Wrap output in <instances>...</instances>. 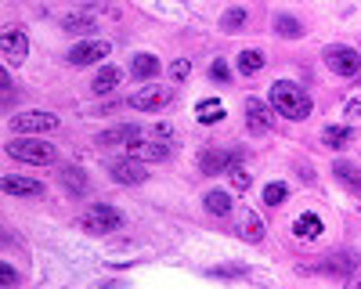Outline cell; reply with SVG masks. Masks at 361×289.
<instances>
[{"label": "cell", "instance_id": "7a4b0ae2", "mask_svg": "<svg viewBox=\"0 0 361 289\" xmlns=\"http://www.w3.org/2000/svg\"><path fill=\"white\" fill-rule=\"evenodd\" d=\"M8 156H11V159H18V163H29V166H51V163L58 159L54 144L37 141V137H25V134L8 141Z\"/></svg>", "mask_w": 361, "mask_h": 289}, {"label": "cell", "instance_id": "cb8c5ba5", "mask_svg": "<svg viewBox=\"0 0 361 289\" xmlns=\"http://www.w3.org/2000/svg\"><path fill=\"white\" fill-rule=\"evenodd\" d=\"M271 25H275V33L282 40H300V37H304V22L293 18V15H275V22H271Z\"/></svg>", "mask_w": 361, "mask_h": 289}, {"label": "cell", "instance_id": "d6986e66", "mask_svg": "<svg viewBox=\"0 0 361 289\" xmlns=\"http://www.w3.org/2000/svg\"><path fill=\"white\" fill-rule=\"evenodd\" d=\"M202 207H206V214H214V217H228L235 210V199L224 188H214V192L202 195Z\"/></svg>", "mask_w": 361, "mask_h": 289}, {"label": "cell", "instance_id": "484cf974", "mask_svg": "<svg viewBox=\"0 0 361 289\" xmlns=\"http://www.w3.org/2000/svg\"><path fill=\"white\" fill-rule=\"evenodd\" d=\"M62 29H66V33H73V37H87L90 29H94V18H90L87 11H73V15L62 18Z\"/></svg>", "mask_w": 361, "mask_h": 289}, {"label": "cell", "instance_id": "ffe728a7", "mask_svg": "<svg viewBox=\"0 0 361 289\" xmlns=\"http://www.w3.org/2000/svg\"><path fill=\"white\" fill-rule=\"evenodd\" d=\"M119 80H123V73H119V69L109 62V66H102V69L94 73V83H90V91H94V94H112L116 87H119Z\"/></svg>", "mask_w": 361, "mask_h": 289}, {"label": "cell", "instance_id": "603a6c76", "mask_svg": "<svg viewBox=\"0 0 361 289\" xmlns=\"http://www.w3.org/2000/svg\"><path fill=\"white\" fill-rule=\"evenodd\" d=\"M333 173H336V181H340V185H347L350 192H361V170H357L354 163L336 159V163H333Z\"/></svg>", "mask_w": 361, "mask_h": 289}, {"label": "cell", "instance_id": "e0dca14e", "mask_svg": "<svg viewBox=\"0 0 361 289\" xmlns=\"http://www.w3.org/2000/svg\"><path fill=\"white\" fill-rule=\"evenodd\" d=\"M159 73H163V62H159L152 51L134 54V62H130V76H134V80H156Z\"/></svg>", "mask_w": 361, "mask_h": 289}, {"label": "cell", "instance_id": "7c38bea8", "mask_svg": "<svg viewBox=\"0 0 361 289\" xmlns=\"http://www.w3.org/2000/svg\"><path fill=\"white\" fill-rule=\"evenodd\" d=\"M0 54H4L8 66H22L25 54H29V37L22 33V29L8 25V29H4V44H0Z\"/></svg>", "mask_w": 361, "mask_h": 289}, {"label": "cell", "instance_id": "f1b7e54d", "mask_svg": "<svg viewBox=\"0 0 361 289\" xmlns=\"http://www.w3.org/2000/svg\"><path fill=\"white\" fill-rule=\"evenodd\" d=\"M246 8H228L224 15H221V29H224V33H238V29H243L246 25Z\"/></svg>", "mask_w": 361, "mask_h": 289}, {"label": "cell", "instance_id": "8992f818", "mask_svg": "<svg viewBox=\"0 0 361 289\" xmlns=\"http://www.w3.org/2000/svg\"><path fill=\"white\" fill-rule=\"evenodd\" d=\"M246 152L243 149H202L199 152V170L206 178H217V173H228L231 163H243Z\"/></svg>", "mask_w": 361, "mask_h": 289}, {"label": "cell", "instance_id": "836d02e7", "mask_svg": "<svg viewBox=\"0 0 361 289\" xmlns=\"http://www.w3.org/2000/svg\"><path fill=\"white\" fill-rule=\"evenodd\" d=\"M0 282H4V285H18L22 282V275L8 264V260H4V264H0Z\"/></svg>", "mask_w": 361, "mask_h": 289}, {"label": "cell", "instance_id": "9c48e42d", "mask_svg": "<svg viewBox=\"0 0 361 289\" xmlns=\"http://www.w3.org/2000/svg\"><path fill=\"white\" fill-rule=\"evenodd\" d=\"M105 166H109V178H112L116 185H141V181L148 178L145 163L134 159V156H127V159H109Z\"/></svg>", "mask_w": 361, "mask_h": 289}, {"label": "cell", "instance_id": "4dcf8cb0", "mask_svg": "<svg viewBox=\"0 0 361 289\" xmlns=\"http://www.w3.org/2000/svg\"><path fill=\"white\" fill-rule=\"evenodd\" d=\"M209 275L214 278H246L250 268L246 264H221V268H209Z\"/></svg>", "mask_w": 361, "mask_h": 289}, {"label": "cell", "instance_id": "e575fe53", "mask_svg": "<svg viewBox=\"0 0 361 289\" xmlns=\"http://www.w3.org/2000/svg\"><path fill=\"white\" fill-rule=\"evenodd\" d=\"M343 112L350 116V120H357V116H361V98H350V102L343 105Z\"/></svg>", "mask_w": 361, "mask_h": 289}, {"label": "cell", "instance_id": "1f68e13d", "mask_svg": "<svg viewBox=\"0 0 361 289\" xmlns=\"http://www.w3.org/2000/svg\"><path fill=\"white\" fill-rule=\"evenodd\" d=\"M166 73H170V80H177V83L188 80V76H192V58H177V62H170Z\"/></svg>", "mask_w": 361, "mask_h": 289}, {"label": "cell", "instance_id": "277c9868", "mask_svg": "<svg viewBox=\"0 0 361 289\" xmlns=\"http://www.w3.org/2000/svg\"><path fill=\"white\" fill-rule=\"evenodd\" d=\"M322 58L340 80H357L361 76V54L354 47H347V44H329Z\"/></svg>", "mask_w": 361, "mask_h": 289}, {"label": "cell", "instance_id": "d6a6232c", "mask_svg": "<svg viewBox=\"0 0 361 289\" xmlns=\"http://www.w3.org/2000/svg\"><path fill=\"white\" fill-rule=\"evenodd\" d=\"M209 80H217V83H231V69H228V62L224 58H214V66H209Z\"/></svg>", "mask_w": 361, "mask_h": 289}, {"label": "cell", "instance_id": "4316f807", "mask_svg": "<svg viewBox=\"0 0 361 289\" xmlns=\"http://www.w3.org/2000/svg\"><path fill=\"white\" fill-rule=\"evenodd\" d=\"M62 185L69 188V195H83L87 192V178L80 166H62Z\"/></svg>", "mask_w": 361, "mask_h": 289}, {"label": "cell", "instance_id": "7402d4cb", "mask_svg": "<svg viewBox=\"0 0 361 289\" xmlns=\"http://www.w3.org/2000/svg\"><path fill=\"white\" fill-rule=\"evenodd\" d=\"M195 120L206 123V127L221 123V120H224V102H221V98H202V102L195 105Z\"/></svg>", "mask_w": 361, "mask_h": 289}, {"label": "cell", "instance_id": "8fae6325", "mask_svg": "<svg viewBox=\"0 0 361 289\" xmlns=\"http://www.w3.org/2000/svg\"><path fill=\"white\" fill-rule=\"evenodd\" d=\"M357 268H361L357 253H350V250H336V253H329V257H325V264H322L318 271H325V275H333V278H343V282H347Z\"/></svg>", "mask_w": 361, "mask_h": 289}, {"label": "cell", "instance_id": "83f0119b", "mask_svg": "<svg viewBox=\"0 0 361 289\" xmlns=\"http://www.w3.org/2000/svg\"><path fill=\"white\" fill-rule=\"evenodd\" d=\"M228 181H231L235 192H246V188L253 185V173H250L243 163H231V166H228Z\"/></svg>", "mask_w": 361, "mask_h": 289}, {"label": "cell", "instance_id": "ac0fdd59", "mask_svg": "<svg viewBox=\"0 0 361 289\" xmlns=\"http://www.w3.org/2000/svg\"><path fill=\"white\" fill-rule=\"evenodd\" d=\"M357 134H354V127H340V123H333V127H325L322 130V144H325V149H333V152H340V149H347V144L354 141Z\"/></svg>", "mask_w": 361, "mask_h": 289}, {"label": "cell", "instance_id": "ba28073f", "mask_svg": "<svg viewBox=\"0 0 361 289\" xmlns=\"http://www.w3.org/2000/svg\"><path fill=\"white\" fill-rule=\"evenodd\" d=\"M112 54V44L109 40H80L76 47H69V54H66V62L69 66H94V62H102V58H109Z\"/></svg>", "mask_w": 361, "mask_h": 289}, {"label": "cell", "instance_id": "4fadbf2b", "mask_svg": "<svg viewBox=\"0 0 361 289\" xmlns=\"http://www.w3.org/2000/svg\"><path fill=\"white\" fill-rule=\"evenodd\" d=\"M127 156H134V159H141V163H163L166 156H170V144L163 141V137H156V141H130L127 144Z\"/></svg>", "mask_w": 361, "mask_h": 289}, {"label": "cell", "instance_id": "9a60e30c", "mask_svg": "<svg viewBox=\"0 0 361 289\" xmlns=\"http://www.w3.org/2000/svg\"><path fill=\"white\" fill-rule=\"evenodd\" d=\"M4 192H8V195H22V199H40L47 188H44V181H33V178H18V173H8V178H4Z\"/></svg>", "mask_w": 361, "mask_h": 289}, {"label": "cell", "instance_id": "52a82bcc", "mask_svg": "<svg viewBox=\"0 0 361 289\" xmlns=\"http://www.w3.org/2000/svg\"><path fill=\"white\" fill-rule=\"evenodd\" d=\"M11 127L18 134H47V130H58V116L47 109H29V112L11 116Z\"/></svg>", "mask_w": 361, "mask_h": 289}, {"label": "cell", "instance_id": "5bb4252c", "mask_svg": "<svg viewBox=\"0 0 361 289\" xmlns=\"http://www.w3.org/2000/svg\"><path fill=\"white\" fill-rule=\"evenodd\" d=\"M235 231H238V239L243 242H264V217L260 214H253L250 207L246 210H238V224H235Z\"/></svg>", "mask_w": 361, "mask_h": 289}, {"label": "cell", "instance_id": "5b68a950", "mask_svg": "<svg viewBox=\"0 0 361 289\" xmlns=\"http://www.w3.org/2000/svg\"><path fill=\"white\" fill-rule=\"evenodd\" d=\"M170 102H173V87H159V83L137 87V91L127 98V105L137 109V112H159V109H166Z\"/></svg>", "mask_w": 361, "mask_h": 289}, {"label": "cell", "instance_id": "d4e9b609", "mask_svg": "<svg viewBox=\"0 0 361 289\" xmlns=\"http://www.w3.org/2000/svg\"><path fill=\"white\" fill-rule=\"evenodd\" d=\"M264 66H267V58H264V51H257V47H246L243 54H238V73H243V76H257Z\"/></svg>", "mask_w": 361, "mask_h": 289}, {"label": "cell", "instance_id": "f546056e", "mask_svg": "<svg viewBox=\"0 0 361 289\" xmlns=\"http://www.w3.org/2000/svg\"><path fill=\"white\" fill-rule=\"evenodd\" d=\"M286 199H289L286 181H271V185H264V202H267V207H282Z\"/></svg>", "mask_w": 361, "mask_h": 289}, {"label": "cell", "instance_id": "30bf717a", "mask_svg": "<svg viewBox=\"0 0 361 289\" xmlns=\"http://www.w3.org/2000/svg\"><path fill=\"white\" fill-rule=\"evenodd\" d=\"M275 109H271L267 102L260 98H246V127L250 134H267V130H275V116H271Z\"/></svg>", "mask_w": 361, "mask_h": 289}, {"label": "cell", "instance_id": "3957f363", "mask_svg": "<svg viewBox=\"0 0 361 289\" xmlns=\"http://www.w3.org/2000/svg\"><path fill=\"white\" fill-rule=\"evenodd\" d=\"M119 224H123V214H119L116 207H109V202H90V207L80 214V228L87 231V235H109V231H116Z\"/></svg>", "mask_w": 361, "mask_h": 289}, {"label": "cell", "instance_id": "d590c367", "mask_svg": "<svg viewBox=\"0 0 361 289\" xmlns=\"http://www.w3.org/2000/svg\"><path fill=\"white\" fill-rule=\"evenodd\" d=\"M152 134H156V137H163V141H166V137H170V134H173V130H170V123H156V127H152Z\"/></svg>", "mask_w": 361, "mask_h": 289}, {"label": "cell", "instance_id": "44dd1931", "mask_svg": "<svg viewBox=\"0 0 361 289\" xmlns=\"http://www.w3.org/2000/svg\"><path fill=\"white\" fill-rule=\"evenodd\" d=\"M141 137V127L137 123H123V127H109L105 134H98V144H130Z\"/></svg>", "mask_w": 361, "mask_h": 289}, {"label": "cell", "instance_id": "6da1fadb", "mask_svg": "<svg viewBox=\"0 0 361 289\" xmlns=\"http://www.w3.org/2000/svg\"><path fill=\"white\" fill-rule=\"evenodd\" d=\"M267 102H271V109H275V116H282V120H293V123L307 120L311 109H314L311 94H307L300 83H293V80H275V83H271Z\"/></svg>", "mask_w": 361, "mask_h": 289}, {"label": "cell", "instance_id": "2e32d148", "mask_svg": "<svg viewBox=\"0 0 361 289\" xmlns=\"http://www.w3.org/2000/svg\"><path fill=\"white\" fill-rule=\"evenodd\" d=\"M322 231H325V224H322L318 214H300V217L293 221V235H296L300 242H314V239H322Z\"/></svg>", "mask_w": 361, "mask_h": 289}]
</instances>
